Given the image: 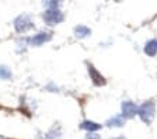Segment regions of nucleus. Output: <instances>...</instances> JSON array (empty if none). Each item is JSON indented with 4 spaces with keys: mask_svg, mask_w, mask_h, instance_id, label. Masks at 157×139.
Instances as JSON below:
<instances>
[{
    "mask_svg": "<svg viewBox=\"0 0 157 139\" xmlns=\"http://www.w3.org/2000/svg\"><path fill=\"white\" fill-rule=\"evenodd\" d=\"M154 111H156V106L153 101H144L139 108V115H140L142 121L146 124H150L154 118Z\"/></svg>",
    "mask_w": 157,
    "mask_h": 139,
    "instance_id": "f257e3e1",
    "label": "nucleus"
},
{
    "mask_svg": "<svg viewBox=\"0 0 157 139\" xmlns=\"http://www.w3.org/2000/svg\"><path fill=\"white\" fill-rule=\"evenodd\" d=\"M44 20L48 25H55L63 21V13L58 9H48L44 13Z\"/></svg>",
    "mask_w": 157,
    "mask_h": 139,
    "instance_id": "f03ea898",
    "label": "nucleus"
},
{
    "mask_svg": "<svg viewBox=\"0 0 157 139\" xmlns=\"http://www.w3.org/2000/svg\"><path fill=\"white\" fill-rule=\"evenodd\" d=\"M14 27H16V30L18 31V33H25V31L33 28L34 24L28 14H23V16H18L16 20H14Z\"/></svg>",
    "mask_w": 157,
    "mask_h": 139,
    "instance_id": "7ed1b4c3",
    "label": "nucleus"
},
{
    "mask_svg": "<svg viewBox=\"0 0 157 139\" xmlns=\"http://www.w3.org/2000/svg\"><path fill=\"white\" fill-rule=\"evenodd\" d=\"M139 113V108L132 101H124L122 103V117L124 118H133Z\"/></svg>",
    "mask_w": 157,
    "mask_h": 139,
    "instance_id": "20e7f679",
    "label": "nucleus"
},
{
    "mask_svg": "<svg viewBox=\"0 0 157 139\" xmlns=\"http://www.w3.org/2000/svg\"><path fill=\"white\" fill-rule=\"evenodd\" d=\"M51 38H52V33H39L36 35H34L31 40H28V42L34 46H39L45 44L46 41H49Z\"/></svg>",
    "mask_w": 157,
    "mask_h": 139,
    "instance_id": "39448f33",
    "label": "nucleus"
},
{
    "mask_svg": "<svg viewBox=\"0 0 157 139\" xmlns=\"http://www.w3.org/2000/svg\"><path fill=\"white\" fill-rule=\"evenodd\" d=\"M88 73H90V77L95 86H104L105 84V79L101 76V73L97 72V69L93 65H88Z\"/></svg>",
    "mask_w": 157,
    "mask_h": 139,
    "instance_id": "423d86ee",
    "label": "nucleus"
},
{
    "mask_svg": "<svg viewBox=\"0 0 157 139\" xmlns=\"http://www.w3.org/2000/svg\"><path fill=\"white\" fill-rule=\"evenodd\" d=\"M144 52L149 56H154L157 53V40H150L149 42L144 45Z\"/></svg>",
    "mask_w": 157,
    "mask_h": 139,
    "instance_id": "0eeeda50",
    "label": "nucleus"
},
{
    "mask_svg": "<svg viewBox=\"0 0 157 139\" xmlns=\"http://www.w3.org/2000/svg\"><path fill=\"white\" fill-rule=\"evenodd\" d=\"M75 34H76L77 38H86V37H88L90 34H91V30L87 28L86 25H77L75 28Z\"/></svg>",
    "mask_w": 157,
    "mask_h": 139,
    "instance_id": "6e6552de",
    "label": "nucleus"
},
{
    "mask_svg": "<svg viewBox=\"0 0 157 139\" xmlns=\"http://www.w3.org/2000/svg\"><path fill=\"white\" fill-rule=\"evenodd\" d=\"M124 124H125V118L122 115H115L107 121L108 126H124Z\"/></svg>",
    "mask_w": 157,
    "mask_h": 139,
    "instance_id": "1a4fd4ad",
    "label": "nucleus"
},
{
    "mask_svg": "<svg viewBox=\"0 0 157 139\" xmlns=\"http://www.w3.org/2000/svg\"><path fill=\"white\" fill-rule=\"evenodd\" d=\"M80 128L82 129H87V131H97V129H100L101 128V125H98V124H95V122H93V121H84V122L80 125Z\"/></svg>",
    "mask_w": 157,
    "mask_h": 139,
    "instance_id": "9d476101",
    "label": "nucleus"
},
{
    "mask_svg": "<svg viewBox=\"0 0 157 139\" xmlns=\"http://www.w3.org/2000/svg\"><path fill=\"white\" fill-rule=\"evenodd\" d=\"M11 70L9 69L7 66H0V79H4V80H9L11 79Z\"/></svg>",
    "mask_w": 157,
    "mask_h": 139,
    "instance_id": "9b49d317",
    "label": "nucleus"
},
{
    "mask_svg": "<svg viewBox=\"0 0 157 139\" xmlns=\"http://www.w3.org/2000/svg\"><path fill=\"white\" fill-rule=\"evenodd\" d=\"M45 6L48 7V9H58L59 3H58V2H46Z\"/></svg>",
    "mask_w": 157,
    "mask_h": 139,
    "instance_id": "f8f14e48",
    "label": "nucleus"
},
{
    "mask_svg": "<svg viewBox=\"0 0 157 139\" xmlns=\"http://www.w3.org/2000/svg\"><path fill=\"white\" fill-rule=\"evenodd\" d=\"M87 139H100V136H98V135H95V133H90Z\"/></svg>",
    "mask_w": 157,
    "mask_h": 139,
    "instance_id": "ddd939ff",
    "label": "nucleus"
},
{
    "mask_svg": "<svg viewBox=\"0 0 157 139\" xmlns=\"http://www.w3.org/2000/svg\"><path fill=\"white\" fill-rule=\"evenodd\" d=\"M117 139H125V138H124V136H119V138H117Z\"/></svg>",
    "mask_w": 157,
    "mask_h": 139,
    "instance_id": "4468645a",
    "label": "nucleus"
}]
</instances>
